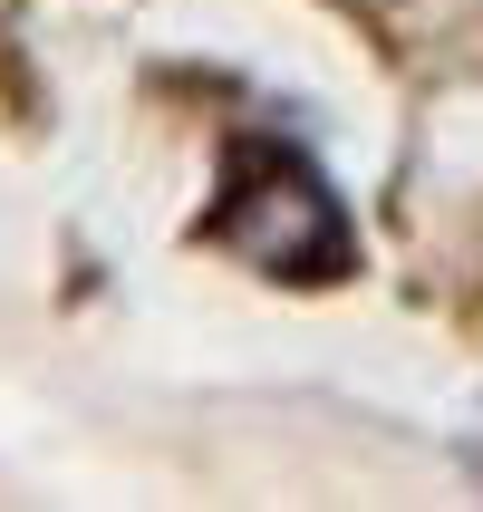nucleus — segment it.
I'll use <instances>...</instances> for the list:
<instances>
[{
	"label": "nucleus",
	"instance_id": "f257e3e1",
	"mask_svg": "<svg viewBox=\"0 0 483 512\" xmlns=\"http://www.w3.org/2000/svg\"><path fill=\"white\" fill-rule=\"evenodd\" d=\"M203 242L232 261H252L271 281H339L348 261H358V232H348L339 194H329V174L300 155V145H232L223 165V194L203 213Z\"/></svg>",
	"mask_w": 483,
	"mask_h": 512
}]
</instances>
